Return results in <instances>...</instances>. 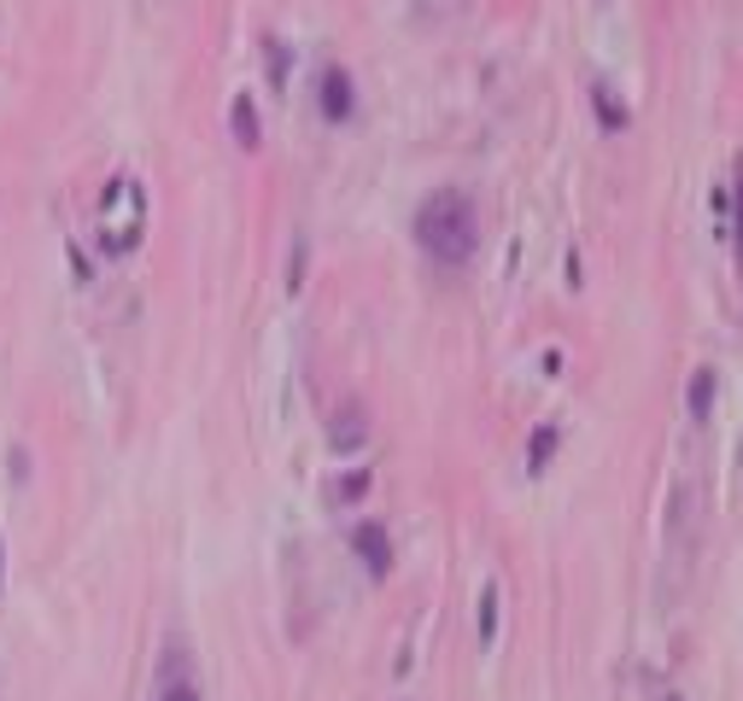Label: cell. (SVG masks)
<instances>
[{
    "instance_id": "cell-9",
    "label": "cell",
    "mask_w": 743,
    "mask_h": 701,
    "mask_svg": "<svg viewBox=\"0 0 743 701\" xmlns=\"http://www.w3.org/2000/svg\"><path fill=\"white\" fill-rule=\"evenodd\" d=\"M159 701H199V690H194L188 678H171V684H164V696H159Z\"/></svg>"
},
{
    "instance_id": "cell-8",
    "label": "cell",
    "mask_w": 743,
    "mask_h": 701,
    "mask_svg": "<svg viewBox=\"0 0 743 701\" xmlns=\"http://www.w3.org/2000/svg\"><path fill=\"white\" fill-rule=\"evenodd\" d=\"M498 638V585H486L480 591V643H492Z\"/></svg>"
},
{
    "instance_id": "cell-3",
    "label": "cell",
    "mask_w": 743,
    "mask_h": 701,
    "mask_svg": "<svg viewBox=\"0 0 743 701\" xmlns=\"http://www.w3.org/2000/svg\"><path fill=\"white\" fill-rule=\"evenodd\" d=\"M351 550H358V561H363L369 579H386V573H393V544H386V526L363 521L358 533H351Z\"/></svg>"
},
{
    "instance_id": "cell-6",
    "label": "cell",
    "mask_w": 743,
    "mask_h": 701,
    "mask_svg": "<svg viewBox=\"0 0 743 701\" xmlns=\"http://www.w3.org/2000/svg\"><path fill=\"white\" fill-rule=\"evenodd\" d=\"M550 456H556V427H533V439H527V474H545L550 468Z\"/></svg>"
},
{
    "instance_id": "cell-12",
    "label": "cell",
    "mask_w": 743,
    "mask_h": 701,
    "mask_svg": "<svg viewBox=\"0 0 743 701\" xmlns=\"http://www.w3.org/2000/svg\"><path fill=\"white\" fill-rule=\"evenodd\" d=\"M667 701H685V696H667Z\"/></svg>"
},
{
    "instance_id": "cell-1",
    "label": "cell",
    "mask_w": 743,
    "mask_h": 701,
    "mask_svg": "<svg viewBox=\"0 0 743 701\" xmlns=\"http://www.w3.org/2000/svg\"><path fill=\"white\" fill-rule=\"evenodd\" d=\"M416 241H421V252H428L433 264H445V269L468 264V258H475V246H480L475 199L457 194V187L428 194V199H421V211H416Z\"/></svg>"
},
{
    "instance_id": "cell-5",
    "label": "cell",
    "mask_w": 743,
    "mask_h": 701,
    "mask_svg": "<svg viewBox=\"0 0 743 701\" xmlns=\"http://www.w3.org/2000/svg\"><path fill=\"white\" fill-rule=\"evenodd\" d=\"M715 392H720V374H715V369H697V374H690V398H685L690 421H708V416H715Z\"/></svg>"
},
{
    "instance_id": "cell-11",
    "label": "cell",
    "mask_w": 743,
    "mask_h": 701,
    "mask_svg": "<svg viewBox=\"0 0 743 701\" xmlns=\"http://www.w3.org/2000/svg\"><path fill=\"white\" fill-rule=\"evenodd\" d=\"M0 591H7V573H0Z\"/></svg>"
},
{
    "instance_id": "cell-4",
    "label": "cell",
    "mask_w": 743,
    "mask_h": 701,
    "mask_svg": "<svg viewBox=\"0 0 743 701\" xmlns=\"http://www.w3.org/2000/svg\"><path fill=\"white\" fill-rule=\"evenodd\" d=\"M351 112H358V89H351V77L328 71L323 77V117H328V124H351Z\"/></svg>"
},
{
    "instance_id": "cell-7",
    "label": "cell",
    "mask_w": 743,
    "mask_h": 701,
    "mask_svg": "<svg viewBox=\"0 0 743 701\" xmlns=\"http://www.w3.org/2000/svg\"><path fill=\"white\" fill-rule=\"evenodd\" d=\"M369 480H375L369 468H351L346 480H334V503H363L369 498Z\"/></svg>"
},
{
    "instance_id": "cell-2",
    "label": "cell",
    "mask_w": 743,
    "mask_h": 701,
    "mask_svg": "<svg viewBox=\"0 0 743 701\" xmlns=\"http://www.w3.org/2000/svg\"><path fill=\"white\" fill-rule=\"evenodd\" d=\"M363 444H369V409L363 404L334 409V416H328V451L334 456H358Z\"/></svg>"
},
{
    "instance_id": "cell-10",
    "label": "cell",
    "mask_w": 743,
    "mask_h": 701,
    "mask_svg": "<svg viewBox=\"0 0 743 701\" xmlns=\"http://www.w3.org/2000/svg\"><path fill=\"white\" fill-rule=\"evenodd\" d=\"M234 135H241L246 147H258V124H252V112H246V106L234 112Z\"/></svg>"
}]
</instances>
